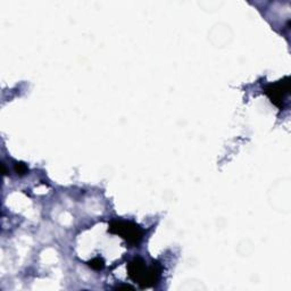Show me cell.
<instances>
[{
    "mask_svg": "<svg viewBox=\"0 0 291 291\" xmlns=\"http://www.w3.org/2000/svg\"><path fill=\"white\" fill-rule=\"evenodd\" d=\"M129 277L139 283L141 288H150L159 281L162 274V265L154 262L150 266L146 265L141 257H135L128 265Z\"/></svg>",
    "mask_w": 291,
    "mask_h": 291,
    "instance_id": "6da1fadb",
    "label": "cell"
},
{
    "mask_svg": "<svg viewBox=\"0 0 291 291\" xmlns=\"http://www.w3.org/2000/svg\"><path fill=\"white\" fill-rule=\"evenodd\" d=\"M108 231L113 234L121 235V238H123L125 241L132 246L139 245L143 241L145 233V231L138 224L131 221H121V219L112 221L109 224Z\"/></svg>",
    "mask_w": 291,
    "mask_h": 291,
    "instance_id": "7a4b0ae2",
    "label": "cell"
},
{
    "mask_svg": "<svg viewBox=\"0 0 291 291\" xmlns=\"http://www.w3.org/2000/svg\"><path fill=\"white\" fill-rule=\"evenodd\" d=\"M290 90L289 77H286L285 80H281L275 83L267 84L264 88V93L270 98L271 101L278 106L279 108H283V101L286 100V97L288 96Z\"/></svg>",
    "mask_w": 291,
    "mask_h": 291,
    "instance_id": "3957f363",
    "label": "cell"
},
{
    "mask_svg": "<svg viewBox=\"0 0 291 291\" xmlns=\"http://www.w3.org/2000/svg\"><path fill=\"white\" fill-rule=\"evenodd\" d=\"M88 265L90 267H91V269H93V270L100 271V270H103L104 267H105V262H104L103 258L96 257V258L91 259V261H90V262H88Z\"/></svg>",
    "mask_w": 291,
    "mask_h": 291,
    "instance_id": "277c9868",
    "label": "cell"
},
{
    "mask_svg": "<svg viewBox=\"0 0 291 291\" xmlns=\"http://www.w3.org/2000/svg\"><path fill=\"white\" fill-rule=\"evenodd\" d=\"M14 171L17 175L22 176V175H25L26 173L29 172V168H27V166L24 163H16L14 165Z\"/></svg>",
    "mask_w": 291,
    "mask_h": 291,
    "instance_id": "5b68a950",
    "label": "cell"
},
{
    "mask_svg": "<svg viewBox=\"0 0 291 291\" xmlns=\"http://www.w3.org/2000/svg\"><path fill=\"white\" fill-rule=\"evenodd\" d=\"M117 290H133V287L129 286V285H124V286H121V287H117L116 288Z\"/></svg>",
    "mask_w": 291,
    "mask_h": 291,
    "instance_id": "8992f818",
    "label": "cell"
}]
</instances>
